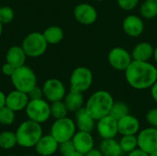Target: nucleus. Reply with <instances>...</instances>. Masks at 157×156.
<instances>
[{
  "label": "nucleus",
  "instance_id": "obj_1",
  "mask_svg": "<svg viewBox=\"0 0 157 156\" xmlns=\"http://www.w3.org/2000/svg\"><path fill=\"white\" fill-rule=\"evenodd\" d=\"M124 73L128 85L136 90L151 88L157 81V68L150 62L133 60Z\"/></svg>",
  "mask_w": 157,
  "mask_h": 156
},
{
  "label": "nucleus",
  "instance_id": "obj_2",
  "mask_svg": "<svg viewBox=\"0 0 157 156\" xmlns=\"http://www.w3.org/2000/svg\"><path fill=\"white\" fill-rule=\"evenodd\" d=\"M113 103L114 99L109 92L98 90L88 97L85 104V108L95 120H98L109 114Z\"/></svg>",
  "mask_w": 157,
  "mask_h": 156
},
{
  "label": "nucleus",
  "instance_id": "obj_3",
  "mask_svg": "<svg viewBox=\"0 0 157 156\" xmlns=\"http://www.w3.org/2000/svg\"><path fill=\"white\" fill-rule=\"evenodd\" d=\"M15 133L17 145L29 149L34 148L38 141L43 135V131L41 124L28 119L17 126Z\"/></svg>",
  "mask_w": 157,
  "mask_h": 156
},
{
  "label": "nucleus",
  "instance_id": "obj_4",
  "mask_svg": "<svg viewBox=\"0 0 157 156\" xmlns=\"http://www.w3.org/2000/svg\"><path fill=\"white\" fill-rule=\"evenodd\" d=\"M10 80L15 89L27 94L37 86V75L35 72L26 64L16 68Z\"/></svg>",
  "mask_w": 157,
  "mask_h": 156
},
{
  "label": "nucleus",
  "instance_id": "obj_5",
  "mask_svg": "<svg viewBox=\"0 0 157 156\" xmlns=\"http://www.w3.org/2000/svg\"><path fill=\"white\" fill-rule=\"evenodd\" d=\"M25 113L29 120L43 124L52 117L51 104L45 98L29 99L25 108Z\"/></svg>",
  "mask_w": 157,
  "mask_h": 156
},
{
  "label": "nucleus",
  "instance_id": "obj_6",
  "mask_svg": "<svg viewBox=\"0 0 157 156\" xmlns=\"http://www.w3.org/2000/svg\"><path fill=\"white\" fill-rule=\"evenodd\" d=\"M48 45L41 32H31L24 38L21 47L28 57L37 58L46 52Z\"/></svg>",
  "mask_w": 157,
  "mask_h": 156
},
{
  "label": "nucleus",
  "instance_id": "obj_7",
  "mask_svg": "<svg viewBox=\"0 0 157 156\" xmlns=\"http://www.w3.org/2000/svg\"><path fill=\"white\" fill-rule=\"evenodd\" d=\"M76 132V126L74 120L68 117L55 120L51 126L50 134L59 143L72 140Z\"/></svg>",
  "mask_w": 157,
  "mask_h": 156
},
{
  "label": "nucleus",
  "instance_id": "obj_8",
  "mask_svg": "<svg viewBox=\"0 0 157 156\" xmlns=\"http://www.w3.org/2000/svg\"><path fill=\"white\" fill-rule=\"evenodd\" d=\"M69 82L71 90L84 93L93 84V73L86 66H78L72 72Z\"/></svg>",
  "mask_w": 157,
  "mask_h": 156
},
{
  "label": "nucleus",
  "instance_id": "obj_9",
  "mask_svg": "<svg viewBox=\"0 0 157 156\" xmlns=\"http://www.w3.org/2000/svg\"><path fill=\"white\" fill-rule=\"evenodd\" d=\"M43 97L50 103L63 100L66 95V88L63 83L57 78L47 79L43 86Z\"/></svg>",
  "mask_w": 157,
  "mask_h": 156
},
{
  "label": "nucleus",
  "instance_id": "obj_10",
  "mask_svg": "<svg viewBox=\"0 0 157 156\" xmlns=\"http://www.w3.org/2000/svg\"><path fill=\"white\" fill-rule=\"evenodd\" d=\"M108 61L109 65L117 71H125L132 63V53L122 47L112 48L108 54Z\"/></svg>",
  "mask_w": 157,
  "mask_h": 156
},
{
  "label": "nucleus",
  "instance_id": "obj_11",
  "mask_svg": "<svg viewBox=\"0 0 157 156\" xmlns=\"http://www.w3.org/2000/svg\"><path fill=\"white\" fill-rule=\"evenodd\" d=\"M74 17L79 24L90 26L97 21L98 14L92 5L88 3H80L74 8Z\"/></svg>",
  "mask_w": 157,
  "mask_h": 156
},
{
  "label": "nucleus",
  "instance_id": "obj_12",
  "mask_svg": "<svg viewBox=\"0 0 157 156\" xmlns=\"http://www.w3.org/2000/svg\"><path fill=\"white\" fill-rule=\"evenodd\" d=\"M138 148L147 154L157 150V128L148 127L137 133Z\"/></svg>",
  "mask_w": 157,
  "mask_h": 156
},
{
  "label": "nucleus",
  "instance_id": "obj_13",
  "mask_svg": "<svg viewBox=\"0 0 157 156\" xmlns=\"http://www.w3.org/2000/svg\"><path fill=\"white\" fill-rule=\"evenodd\" d=\"M96 129L102 140L113 139L119 134L118 120L110 115H107L97 120Z\"/></svg>",
  "mask_w": 157,
  "mask_h": 156
},
{
  "label": "nucleus",
  "instance_id": "obj_14",
  "mask_svg": "<svg viewBox=\"0 0 157 156\" xmlns=\"http://www.w3.org/2000/svg\"><path fill=\"white\" fill-rule=\"evenodd\" d=\"M122 29L124 33L132 38L139 37L144 30V22L142 17L129 15L122 21Z\"/></svg>",
  "mask_w": 157,
  "mask_h": 156
},
{
  "label": "nucleus",
  "instance_id": "obj_15",
  "mask_svg": "<svg viewBox=\"0 0 157 156\" xmlns=\"http://www.w3.org/2000/svg\"><path fill=\"white\" fill-rule=\"evenodd\" d=\"M29 101V97L28 94L17 89H14L6 96V106L15 112L25 110Z\"/></svg>",
  "mask_w": 157,
  "mask_h": 156
},
{
  "label": "nucleus",
  "instance_id": "obj_16",
  "mask_svg": "<svg viewBox=\"0 0 157 156\" xmlns=\"http://www.w3.org/2000/svg\"><path fill=\"white\" fill-rule=\"evenodd\" d=\"M59 143L51 135H42L34 146L35 152L40 156H53L58 151Z\"/></svg>",
  "mask_w": 157,
  "mask_h": 156
},
{
  "label": "nucleus",
  "instance_id": "obj_17",
  "mask_svg": "<svg viewBox=\"0 0 157 156\" xmlns=\"http://www.w3.org/2000/svg\"><path fill=\"white\" fill-rule=\"evenodd\" d=\"M72 142L74 143L75 151L83 154H86L87 152L92 150L95 144L94 138L91 135V132L81 131H77L75 133L74 137L72 138Z\"/></svg>",
  "mask_w": 157,
  "mask_h": 156
},
{
  "label": "nucleus",
  "instance_id": "obj_18",
  "mask_svg": "<svg viewBox=\"0 0 157 156\" xmlns=\"http://www.w3.org/2000/svg\"><path fill=\"white\" fill-rule=\"evenodd\" d=\"M139 120L130 113L118 120L119 134L122 135H136L140 131Z\"/></svg>",
  "mask_w": 157,
  "mask_h": 156
},
{
  "label": "nucleus",
  "instance_id": "obj_19",
  "mask_svg": "<svg viewBox=\"0 0 157 156\" xmlns=\"http://www.w3.org/2000/svg\"><path fill=\"white\" fill-rule=\"evenodd\" d=\"M75 122L76 129L81 131L92 132L96 127L97 120H95L86 110L85 107L75 112Z\"/></svg>",
  "mask_w": 157,
  "mask_h": 156
},
{
  "label": "nucleus",
  "instance_id": "obj_20",
  "mask_svg": "<svg viewBox=\"0 0 157 156\" xmlns=\"http://www.w3.org/2000/svg\"><path fill=\"white\" fill-rule=\"evenodd\" d=\"M154 52L155 48L150 42L141 41L134 46L131 53L134 61L150 62V60L154 58Z\"/></svg>",
  "mask_w": 157,
  "mask_h": 156
},
{
  "label": "nucleus",
  "instance_id": "obj_21",
  "mask_svg": "<svg viewBox=\"0 0 157 156\" xmlns=\"http://www.w3.org/2000/svg\"><path fill=\"white\" fill-rule=\"evenodd\" d=\"M27 55L21 45H13L8 48L6 53V62L11 63L16 68L25 64Z\"/></svg>",
  "mask_w": 157,
  "mask_h": 156
},
{
  "label": "nucleus",
  "instance_id": "obj_22",
  "mask_svg": "<svg viewBox=\"0 0 157 156\" xmlns=\"http://www.w3.org/2000/svg\"><path fill=\"white\" fill-rule=\"evenodd\" d=\"M63 101L69 110V112H76L77 110H79L80 108L85 107V99H84V96L83 93L78 92V91H75V90H71L66 93Z\"/></svg>",
  "mask_w": 157,
  "mask_h": 156
},
{
  "label": "nucleus",
  "instance_id": "obj_23",
  "mask_svg": "<svg viewBox=\"0 0 157 156\" xmlns=\"http://www.w3.org/2000/svg\"><path fill=\"white\" fill-rule=\"evenodd\" d=\"M103 156H122L123 151L120 145V143L113 139H105L103 140L98 148Z\"/></svg>",
  "mask_w": 157,
  "mask_h": 156
},
{
  "label": "nucleus",
  "instance_id": "obj_24",
  "mask_svg": "<svg viewBox=\"0 0 157 156\" xmlns=\"http://www.w3.org/2000/svg\"><path fill=\"white\" fill-rule=\"evenodd\" d=\"M48 44H58L60 43L64 37L63 29L59 26H50L46 28L42 32Z\"/></svg>",
  "mask_w": 157,
  "mask_h": 156
},
{
  "label": "nucleus",
  "instance_id": "obj_25",
  "mask_svg": "<svg viewBox=\"0 0 157 156\" xmlns=\"http://www.w3.org/2000/svg\"><path fill=\"white\" fill-rule=\"evenodd\" d=\"M140 14L143 18L153 19L157 16V2L155 0H144L140 6Z\"/></svg>",
  "mask_w": 157,
  "mask_h": 156
},
{
  "label": "nucleus",
  "instance_id": "obj_26",
  "mask_svg": "<svg viewBox=\"0 0 157 156\" xmlns=\"http://www.w3.org/2000/svg\"><path fill=\"white\" fill-rule=\"evenodd\" d=\"M17 145L16 133L11 131L0 132V148L3 150H11Z\"/></svg>",
  "mask_w": 157,
  "mask_h": 156
},
{
  "label": "nucleus",
  "instance_id": "obj_27",
  "mask_svg": "<svg viewBox=\"0 0 157 156\" xmlns=\"http://www.w3.org/2000/svg\"><path fill=\"white\" fill-rule=\"evenodd\" d=\"M50 104H51V116L53 119L58 120V119L67 117L69 110L63 100L52 102Z\"/></svg>",
  "mask_w": 157,
  "mask_h": 156
},
{
  "label": "nucleus",
  "instance_id": "obj_28",
  "mask_svg": "<svg viewBox=\"0 0 157 156\" xmlns=\"http://www.w3.org/2000/svg\"><path fill=\"white\" fill-rule=\"evenodd\" d=\"M129 112H130V108L125 102H122V101H116L115 102L114 101L109 115H110L111 117H113L114 119L119 120L120 119L128 115Z\"/></svg>",
  "mask_w": 157,
  "mask_h": 156
},
{
  "label": "nucleus",
  "instance_id": "obj_29",
  "mask_svg": "<svg viewBox=\"0 0 157 156\" xmlns=\"http://www.w3.org/2000/svg\"><path fill=\"white\" fill-rule=\"evenodd\" d=\"M119 143L123 153H126V154H129L132 151L138 148L136 135H122Z\"/></svg>",
  "mask_w": 157,
  "mask_h": 156
},
{
  "label": "nucleus",
  "instance_id": "obj_30",
  "mask_svg": "<svg viewBox=\"0 0 157 156\" xmlns=\"http://www.w3.org/2000/svg\"><path fill=\"white\" fill-rule=\"evenodd\" d=\"M16 112L6 106L0 108V124L3 126H10L15 122Z\"/></svg>",
  "mask_w": 157,
  "mask_h": 156
},
{
  "label": "nucleus",
  "instance_id": "obj_31",
  "mask_svg": "<svg viewBox=\"0 0 157 156\" xmlns=\"http://www.w3.org/2000/svg\"><path fill=\"white\" fill-rule=\"evenodd\" d=\"M15 18V12L13 8L8 6H0V22L3 25L10 24Z\"/></svg>",
  "mask_w": 157,
  "mask_h": 156
},
{
  "label": "nucleus",
  "instance_id": "obj_32",
  "mask_svg": "<svg viewBox=\"0 0 157 156\" xmlns=\"http://www.w3.org/2000/svg\"><path fill=\"white\" fill-rule=\"evenodd\" d=\"M58 152L60 153V154L62 156H68L72 154L73 153H75V148L74 146V143H73L72 140L63 142V143H59Z\"/></svg>",
  "mask_w": 157,
  "mask_h": 156
},
{
  "label": "nucleus",
  "instance_id": "obj_33",
  "mask_svg": "<svg viewBox=\"0 0 157 156\" xmlns=\"http://www.w3.org/2000/svg\"><path fill=\"white\" fill-rule=\"evenodd\" d=\"M120 8L124 11L133 10L139 4L140 0H116Z\"/></svg>",
  "mask_w": 157,
  "mask_h": 156
},
{
  "label": "nucleus",
  "instance_id": "obj_34",
  "mask_svg": "<svg viewBox=\"0 0 157 156\" xmlns=\"http://www.w3.org/2000/svg\"><path fill=\"white\" fill-rule=\"evenodd\" d=\"M146 121L149 123L150 126L157 128V108L150 109L145 116Z\"/></svg>",
  "mask_w": 157,
  "mask_h": 156
},
{
  "label": "nucleus",
  "instance_id": "obj_35",
  "mask_svg": "<svg viewBox=\"0 0 157 156\" xmlns=\"http://www.w3.org/2000/svg\"><path fill=\"white\" fill-rule=\"evenodd\" d=\"M28 96L29 99H40V98H44L43 97V91L42 87H40L38 86H34L29 93Z\"/></svg>",
  "mask_w": 157,
  "mask_h": 156
},
{
  "label": "nucleus",
  "instance_id": "obj_36",
  "mask_svg": "<svg viewBox=\"0 0 157 156\" xmlns=\"http://www.w3.org/2000/svg\"><path fill=\"white\" fill-rule=\"evenodd\" d=\"M16 70V67L14 65H12L11 63L6 62L3 65H2V68H1V71H2V74L5 75V76H8V77H11V75L14 74Z\"/></svg>",
  "mask_w": 157,
  "mask_h": 156
},
{
  "label": "nucleus",
  "instance_id": "obj_37",
  "mask_svg": "<svg viewBox=\"0 0 157 156\" xmlns=\"http://www.w3.org/2000/svg\"><path fill=\"white\" fill-rule=\"evenodd\" d=\"M128 156H149V154H147L146 152H144L139 148H136L135 150L129 153Z\"/></svg>",
  "mask_w": 157,
  "mask_h": 156
},
{
  "label": "nucleus",
  "instance_id": "obj_38",
  "mask_svg": "<svg viewBox=\"0 0 157 156\" xmlns=\"http://www.w3.org/2000/svg\"><path fill=\"white\" fill-rule=\"evenodd\" d=\"M85 156H103L101 151L99 149H96V148H93L92 150H90L89 152H87Z\"/></svg>",
  "mask_w": 157,
  "mask_h": 156
},
{
  "label": "nucleus",
  "instance_id": "obj_39",
  "mask_svg": "<svg viewBox=\"0 0 157 156\" xmlns=\"http://www.w3.org/2000/svg\"><path fill=\"white\" fill-rule=\"evenodd\" d=\"M151 89V96L153 97V99L155 100V102L157 103V81L152 86Z\"/></svg>",
  "mask_w": 157,
  "mask_h": 156
},
{
  "label": "nucleus",
  "instance_id": "obj_40",
  "mask_svg": "<svg viewBox=\"0 0 157 156\" xmlns=\"http://www.w3.org/2000/svg\"><path fill=\"white\" fill-rule=\"evenodd\" d=\"M6 96L3 91L0 90V108L6 106Z\"/></svg>",
  "mask_w": 157,
  "mask_h": 156
},
{
  "label": "nucleus",
  "instance_id": "obj_41",
  "mask_svg": "<svg viewBox=\"0 0 157 156\" xmlns=\"http://www.w3.org/2000/svg\"><path fill=\"white\" fill-rule=\"evenodd\" d=\"M68 156H85V154H81V153H78V152H75V153H73L72 154H70V155Z\"/></svg>",
  "mask_w": 157,
  "mask_h": 156
},
{
  "label": "nucleus",
  "instance_id": "obj_42",
  "mask_svg": "<svg viewBox=\"0 0 157 156\" xmlns=\"http://www.w3.org/2000/svg\"><path fill=\"white\" fill-rule=\"evenodd\" d=\"M154 60L157 63V46L155 48V52H154Z\"/></svg>",
  "mask_w": 157,
  "mask_h": 156
},
{
  "label": "nucleus",
  "instance_id": "obj_43",
  "mask_svg": "<svg viewBox=\"0 0 157 156\" xmlns=\"http://www.w3.org/2000/svg\"><path fill=\"white\" fill-rule=\"evenodd\" d=\"M149 156H157V150H155L153 151L152 153L149 154Z\"/></svg>",
  "mask_w": 157,
  "mask_h": 156
},
{
  "label": "nucleus",
  "instance_id": "obj_44",
  "mask_svg": "<svg viewBox=\"0 0 157 156\" xmlns=\"http://www.w3.org/2000/svg\"><path fill=\"white\" fill-rule=\"evenodd\" d=\"M3 24L0 22V38H1V36H2V33H3Z\"/></svg>",
  "mask_w": 157,
  "mask_h": 156
},
{
  "label": "nucleus",
  "instance_id": "obj_45",
  "mask_svg": "<svg viewBox=\"0 0 157 156\" xmlns=\"http://www.w3.org/2000/svg\"><path fill=\"white\" fill-rule=\"evenodd\" d=\"M25 156H35V155H32V154H28V155H25Z\"/></svg>",
  "mask_w": 157,
  "mask_h": 156
},
{
  "label": "nucleus",
  "instance_id": "obj_46",
  "mask_svg": "<svg viewBox=\"0 0 157 156\" xmlns=\"http://www.w3.org/2000/svg\"><path fill=\"white\" fill-rule=\"evenodd\" d=\"M4 156H15V155H11V154H7V155H4Z\"/></svg>",
  "mask_w": 157,
  "mask_h": 156
},
{
  "label": "nucleus",
  "instance_id": "obj_47",
  "mask_svg": "<svg viewBox=\"0 0 157 156\" xmlns=\"http://www.w3.org/2000/svg\"><path fill=\"white\" fill-rule=\"evenodd\" d=\"M95 1H103V0H95Z\"/></svg>",
  "mask_w": 157,
  "mask_h": 156
},
{
  "label": "nucleus",
  "instance_id": "obj_48",
  "mask_svg": "<svg viewBox=\"0 0 157 156\" xmlns=\"http://www.w3.org/2000/svg\"><path fill=\"white\" fill-rule=\"evenodd\" d=\"M155 1H156V2H157V0H155Z\"/></svg>",
  "mask_w": 157,
  "mask_h": 156
}]
</instances>
